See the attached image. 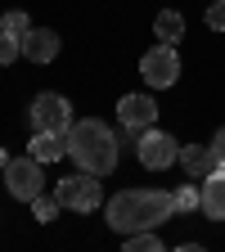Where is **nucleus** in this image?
Here are the masks:
<instances>
[{
	"label": "nucleus",
	"mask_w": 225,
	"mask_h": 252,
	"mask_svg": "<svg viewBox=\"0 0 225 252\" xmlns=\"http://www.w3.org/2000/svg\"><path fill=\"white\" fill-rule=\"evenodd\" d=\"M108 225L126 239L135 230H158L162 220H171L176 212V198L162 194V189H122V194L108 198Z\"/></svg>",
	"instance_id": "f257e3e1"
},
{
	"label": "nucleus",
	"mask_w": 225,
	"mask_h": 252,
	"mask_svg": "<svg viewBox=\"0 0 225 252\" xmlns=\"http://www.w3.org/2000/svg\"><path fill=\"white\" fill-rule=\"evenodd\" d=\"M68 158H72L81 171L108 176L117 167V135L108 131L104 122L81 117V122H72V131H68Z\"/></svg>",
	"instance_id": "f03ea898"
},
{
	"label": "nucleus",
	"mask_w": 225,
	"mask_h": 252,
	"mask_svg": "<svg viewBox=\"0 0 225 252\" xmlns=\"http://www.w3.org/2000/svg\"><path fill=\"white\" fill-rule=\"evenodd\" d=\"M99 180H104V176L77 167V176H63V180L54 185V194H59L63 207H72V212H95V207L104 203V185H99Z\"/></svg>",
	"instance_id": "7ed1b4c3"
},
{
	"label": "nucleus",
	"mask_w": 225,
	"mask_h": 252,
	"mask_svg": "<svg viewBox=\"0 0 225 252\" xmlns=\"http://www.w3.org/2000/svg\"><path fill=\"white\" fill-rule=\"evenodd\" d=\"M27 122H32V131H59V135H68L77 117H72V104L63 99V94L45 90V94H36V99H32Z\"/></svg>",
	"instance_id": "20e7f679"
},
{
	"label": "nucleus",
	"mask_w": 225,
	"mask_h": 252,
	"mask_svg": "<svg viewBox=\"0 0 225 252\" xmlns=\"http://www.w3.org/2000/svg\"><path fill=\"white\" fill-rule=\"evenodd\" d=\"M135 153H140V167L167 171L171 162H180V140L167 135V131H158V126H149V131H140V140H135Z\"/></svg>",
	"instance_id": "39448f33"
},
{
	"label": "nucleus",
	"mask_w": 225,
	"mask_h": 252,
	"mask_svg": "<svg viewBox=\"0 0 225 252\" xmlns=\"http://www.w3.org/2000/svg\"><path fill=\"white\" fill-rule=\"evenodd\" d=\"M41 167L45 162H36V158H9V167H5V189L18 198V203H32L45 189V176H41Z\"/></svg>",
	"instance_id": "423d86ee"
},
{
	"label": "nucleus",
	"mask_w": 225,
	"mask_h": 252,
	"mask_svg": "<svg viewBox=\"0 0 225 252\" xmlns=\"http://www.w3.org/2000/svg\"><path fill=\"white\" fill-rule=\"evenodd\" d=\"M140 77H144L153 90L176 86V81H180V54H176V45H162V41H158V45L140 59Z\"/></svg>",
	"instance_id": "0eeeda50"
},
{
	"label": "nucleus",
	"mask_w": 225,
	"mask_h": 252,
	"mask_svg": "<svg viewBox=\"0 0 225 252\" xmlns=\"http://www.w3.org/2000/svg\"><path fill=\"white\" fill-rule=\"evenodd\" d=\"M117 122H122V131H149L158 122L153 94H122L117 99Z\"/></svg>",
	"instance_id": "6e6552de"
},
{
	"label": "nucleus",
	"mask_w": 225,
	"mask_h": 252,
	"mask_svg": "<svg viewBox=\"0 0 225 252\" xmlns=\"http://www.w3.org/2000/svg\"><path fill=\"white\" fill-rule=\"evenodd\" d=\"M54 54H59L54 27H32L27 36H23V59H32V63H54Z\"/></svg>",
	"instance_id": "1a4fd4ad"
},
{
	"label": "nucleus",
	"mask_w": 225,
	"mask_h": 252,
	"mask_svg": "<svg viewBox=\"0 0 225 252\" xmlns=\"http://www.w3.org/2000/svg\"><path fill=\"white\" fill-rule=\"evenodd\" d=\"M32 158L36 162H59L63 153H68V135H59V131H32Z\"/></svg>",
	"instance_id": "9d476101"
},
{
	"label": "nucleus",
	"mask_w": 225,
	"mask_h": 252,
	"mask_svg": "<svg viewBox=\"0 0 225 252\" xmlns=\"http://www.w3.org/2000/svg\"><path fill=\"white\" fill-rule=\"evenodd\" d=\"M203 216L207 220H225V171L203 180Z\"/></svg>",
	"instance_id": "9b49d317"
},
{
	"label": "nucleus",
	"mask_w": 225,
	"mask_h": 252,
	"mask_svg": "<svg viewBox=\"0 0 225 252\" xmlns=\"http://www.w3.org/2000/svg\"><path fill=\"white\" fill-rule=\"evenodd\" d=\"M153 36L162 41V45H176V41L185 36V18H180L176 9H162V14L153 18Z\"/></svg>",
	"instance_id": "f8f14e48"
},
{
	"label": "nucleus",
	"mask_w": 225,
	"mask_h": 252,
	"mask_svg": "<svg viewBox=\"0 0 225 252\" xmlns=\"http://www.w3.org/2000/svg\"><path fill=\"white\" fill-rule=\"evenodd\" d=\"M63 212V203H59V194H45V189H41V194L36 198H32V216H36V220H54Z\"/></svg>",
	"instance_id": "ddd939ff"
},
{
	"label": "nucleus",
	"mask_w": 225,
	"mask_h": 252,
	"mask_svg": "<svg viewBox=\"0 0 225 252\" xmlns=\"http://www.w3.org/2000/svg\"><path fill=\"white\" fill-rule=\"evenodd\" d=\"M171 198H176V212H198V207H203V189H198V180H194V185H180Z\"/></svg>",
	"instance_id": "4468645a"
},
{
	"label": "nucleus",
	"mask_w": 225,
	"mask_h": 252,
	"mask_svg": "<svg viewBox=\"0 0 225 252\" xmlns=\"http://www.w3.org/2000/svg\"><path fill=\"white\" fill-rule=\"evenodd\" d=\"M0 32H9V36H27V32H32V18L23 9H5V14H0Z\"/></svg>",
	"instance_id": "2eb2a0df"
},
{
	"label": "nucleus",
	"mask_w": 225,
	"mask_h": 252,
	"mask_svg": "<svg viewBox=\"0 0 225 252\" xmlns=\"http://www.w3.org/2000/svg\"><path fill=\"white\" fill-rule=\"evenodd\" d=\"M126 252H162V239L153 230H135V234H126Z\"/></svg>",
	"instance_id": "dca6fc26"
},
{
	"label": "nucleus",
	"mask_w": 225,
	"mask_h": 252,
	"mask_svg": "<svg viewBox=\"0 0 225 252\" xmlns=\"http://www.w3.org/2000/svg\"><path fill=\"white\" fill-rule=\"evenodd\" d=\"M23 54V36H9V32H0V68L5 63H14Z\"/></svg>",
	"instance_id": "f3484780"
},
{
	"label": "nucleus",
	"mask_w": 225,
	"mask_h": 252,
	"mask_svg": "<svg viewBox=\"0 0 225 252\" xmlns=\"http://www.w3.org/2000/svg\"><path fill=\"white\" fill-rule=\"evenodd\" d=\"M207 27H212V32H225V5H221V0L207 9Z\"/></svg>",
	"instance_id": "a211bd4d"
},
{
	"label": "nucleus",
	"mask_w": 225,
	"mask_h": 252,
	"mask_svg": "<svg viewBox=\"0 0 225 252\" xmlns=\"http://www.w3.org/2000/svg\"><path fill=\"white\" fill-rule=\"evenodd\" d=\"M212 149H216V158H225V126H221V131L212 135Z\"/></svg>",
	"instance_id": "6ab92c4d"
},
{
	"label": "nucleus",
	"mask_w": 225,
	"mask_h": 252,
	"mask_svg": "<svg viewBox=\"0 0 225 252\" xmlns=\"http://www.w3.org/2000/svg\"><path fill=\"white\" fill-rule=\"evenodd\" d=\"M5 167H9V153H5V149H0V171H5Z\"/></svg>",
	"instance_id": "aec40b11"
},
{
	"label": "nucleus",
	"mask_w": 225,
	"mask_h": 252,
	"mask_svg": "<svg viewBox=\"0 0 225 252\" xmlns=\"http://www.w3.org/2000/svg\"><path fill=\"white\" fill-rule=\"evenodd\" d=\"M221 5H225V0H221Z\"/></svg>",
	"instance_id": "412c9836"
}]
</instances>
